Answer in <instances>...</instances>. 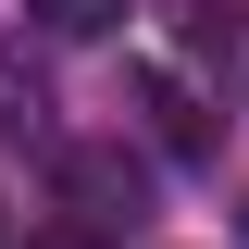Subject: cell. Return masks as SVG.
<instances>
[{
	"label": "cell",
	"mask_w": 249,
	"mask_h": 249,
	"mask_svg": "<svg viewBox=\"0 0 249 249\" xmlns=\"http://www.w3.org/2000/svg\"><path fill=\"white\" fill-rule=\"evenodd\" d=\"M37 112H50V88H37L25 62H0V137H37Z\"/></svg>",
	"instance_id": "cell-3"
},
{
	"label": "cell",
	"mask_w": 249,
	"mask_h": 249,
	"mask_svg": "<svg viewBox=\"0 0 249 249\" xmlns=\"http://www.w3.org/2000/svg\"><path fill=\"white\" fill-rule=\"evenodd\" d=\"M137 100H150V137H162V150H175V162H199V150H212V124H199V100H187L175 75H150V88H137Z\"/></svg>",
	"instance_id": "cell-1"
},
{
	"label": "cell",
	"mask_w": 249,
	"mask_h": 249,
	"mask_svg": "<svg viewBox=\"0 0 249 249\" xmlns=\"http://www.w3.org/2000/svg\"><path fill=\"white\" fill-rule=\"evenodd\" d=\"M25 13H37L50 37H112V25H124V0H25Z\"/></svg>",
	"instance_id": "cell-2"
}]
</instances>
